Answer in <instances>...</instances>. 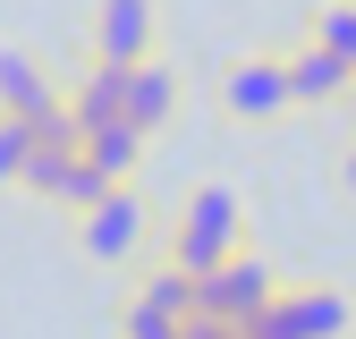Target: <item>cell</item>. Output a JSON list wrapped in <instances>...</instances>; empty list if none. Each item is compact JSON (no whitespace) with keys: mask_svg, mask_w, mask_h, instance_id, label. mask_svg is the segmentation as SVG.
<instances>
[{"mask_svg":"<svg viewBox=\"0 0 356 339\" xmlns=\"http://www.w3.org/2000/svg\"><path fill=\"white\" fill-rule=\"evenodd\" d=\"M238 254V195L229 187H195L187 212H178V238H170V263L178 272H212V263H229Z\"/></svg>","mask_w":356,"mask_h":339,"instance_id":"6da1fadb","label":"cell"},{"mask_svg":"<svg viewBox=\"0 0 356 339\" xmlns=\"http://www.w3.org/2000/svg\"><path fill=\"white\" fill-rule=\"evenodd\" d=\"M348 331V297L339 288H280L238 322V339H339Z\"/></svg>","mask_w":356,"mask_h":339,"instance_id":"7a4b0ae2","label":"cell"},{"mask_svg":"<svg viewBox=\"0 0 356 339\" xmlns=\"http://www.w3.org/2000/svg\"><path fill=\"white\" fill-rule=\"evenodd\" d=\"M263 297H280L272 263H254V254H229V263H212L195 280V314H220V322H246Z\"/></svg>","mask_w":356,"mask_h":339,"instance_id":"3957f363","label":"cell"},{"mask_svg":"<svg viewBox=\"0 0 356 339\" xmlns=\"http://www.w3.org/2000/svg\"><path fill=\"white\" fill-rule=\"evenodd\" d=\"M136 246H145V204H136V187H111L85 212V254H94V263H127Z\"/></svg>","mask_w":356,"mask_h":339,"instance_id":"277c9868","label":"cell"},{"mask_svg":"<svg viewBox=\"0 0 356 339\" xmlns=\"http://www.w3.org/2000/svg\"><path fill=\"white\" fill-rule=\"evenodd\" d=\"M145 51H153V0H102V17H94V60L136 68Z\"/></svg>","mask_w":356,"mask_h":339,"instance_id":"5b68a950","label":"cell"},{"mask_svg":"<svg viewBox=\"0 0 356 339\" xmlns=\"http://www.w3.org/2000/svg\"><path fill=\"white\" fill-rule=\"evenodd\" d=\"M220 102H229V119H280L289 110V68L280 60H238Z\"/></svg>","mask_w":356,"mask_h":339,"instance_id":"8992f818","label":"cell"},{"mask_svg":"<svg viewBox=\"0 0 356 339\" xmlns=\"http://www.w3.org/2000/svg\"><path fill=\"white\" fill-rule=\"evenodd\" d=\"M0 119H60V85L42 76L26 51H0Z\"/></svg>","mask_w":356,"mask_h":339,"instance_id":"52a82bcc","label":"cell"},{"mask_svg":"<svg viewBox=\"0 0 356 339\" xmlns=\"http://www.w3.org/2000/svg\"><path fill=\"white\" fill-rule=\"evenodd\" d=\"M280 68H289V110H323V102H339L348 85H356V68H348V60H331L323 42H305V51H297V60H280Z\"/></svg>","mask_w":356,"mask_h":339,"instance_id":"ba28073f","label":"cell"},{"mask_svg":"<svg viewBox=\"0 0 356 339\" xmlns=\"http://www.w3.org/2000/svg\"><path fill=\"white\" fill-rule=\"evenodd\" d=\"M68 119H76V136H85V127H111V119H127V68L94 60V68H85V85L68 94Z\"/></svg>","mask_w":356,"mask_h":339,"instance_id":"9c48e42d","label":"cell"},{"mask_svg":"<svg viewBox=\"0 0 356 339\" xmlns=\"http://www.w3.org/2000/svg\"><path fill=\"white\" fill-rule=\"evenodd\" d=\"M170 110H178V76L153 68V60H136V68H127V127H136V136H153Z\"/></svg>","mask_w":356,"mask_h":339,"instance_id":"30bf717a","label":"cell"},{"mask_svg":"<svg viewBox=\"0 0 356 339\" xmlns=\"http://www.w3.org/2000/svg\"><path fill=\"white\" fill-rule=\"evenodd\" d=\"M76 153L94 161V170H102L111 187H127V170H136L145 136H136V127H127V119H111V127H85V136H76Z\"/></svg>","mask_w":356,"mask_h":339,"instance_id":"8fae6325","label":"cell"},{"mask_svg":"<svg viewBox=\"0 0 356 339\" xmlns=\"http://www.w3.org/2000/svg\"><path fill=\"white\" fill-rule=\"evenodd\" d=\"M136 297H145V306H161V314H178V322H187V314H195V272L161 263V272H153V280H145Z\"/></svg>","mask_w":356,"mask_h":339,"instance_id":"7c38bea8","label":"cell"},{"mask_svg":"<svg viewBox=\"0 0 356 339\" xmlns=\"http://www.w3.org/2000/svg\"><path fill=\"white\" fill-rule=\"evenodd\" d=\"M187 322L178 314H161V306H145V297H127V314H119V339H178Z\"/></svg>","mask_w":356,"mask_h":339,"instance_id":"4fadbf2b","label":"cell"},{"mask_svg":"<svg viewBox=\"0 0 356 339\" xmlns=\"http://www.w3.org/2000/svg\"><path fill=\"white\" fill-rule=\"evenodd\" d=\"M26 161H34V127L26 119H0V187L26 179Z\"/></svg>","mask_w":356,"mask_h":339,"instance_id":"5bb4252c","label":"cell"},{"mask_svg":"<svg viewBox=\"0 0 356 339\" xmlns=\"http://www.w3.org/2000/svg\"><path fill=\"white\" fill-rule=\"evenodd\" d=\"M314 42H323L331 60H348V68H356V9H323V26H314Z\"/></svg>","mask_w":356,"mask_h":339,"instance_id":"9a60e30c","label":"cell"},{"mask_svg":"<svg viewBox=\"0 0 356 339\" xmlns=\"http://www.w3.org/2000/svg\"><path fill=\"white\" fill-rule=\"evenodd\" d=\"M178 339H238V322H220V314H187V331Z\"/></svg>","mask_w":356,"mask_h":339,"instance_id":"2e32d148","label":"cell"},{"mask_svg":"<svg viewBox=\"0 0 356 339\" xmlns=\"http://www.w3.org/2000/svg\"><path fill=\"white\" fill-rule=\"evenodd\" d=\"M348 187H356V153H348Z\"/></svg>","mask_w":356,"mask_h":339,"instance_id":"e0dca14e","label":"cell"}]
</instances>
